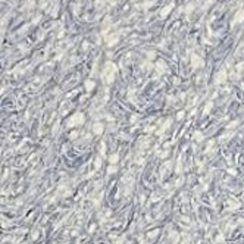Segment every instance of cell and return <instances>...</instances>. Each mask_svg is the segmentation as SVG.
I'll return each instance as SVG.
<instances>
[{"instance_id": "1", "label": "cell", "mask_w": 244, "mask_h": 244, "mask_svg": "<svg viewBox=\"0 0 244 244\" xmlns=\"http://www.w3.org/2000/svg\"><path fill=\"white\" fill-rule=\"evenodd\" d=\"M83 122H84V115H83V113H75V115L69 119L68 127L72 128V127H75V125H78V124H83Z\"/></svg>"}, {"instance_id": "2", "label": "cell", "mask_w": 244, "mask_h": 244, "mask_svg": "<svg viewBox=\"0 0 244 244\" xmlns=\"http://www.w3.org/2000/svg\"><path fill=\"white\" fill-rule=\"evenodd\" d=\"M102 128H103V127H102L100 124H97V125H94V127H93V130H94L97 134H100V133H102Z\"/></svg>"}]
</instances>
